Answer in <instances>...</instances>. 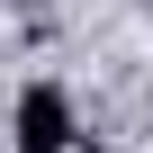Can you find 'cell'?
Wrapping results in <instances>:
<instances>
[{
	"mask_svg": "<svg viewBox=\"0 0 153 153\" xmlns=\"http://www.w3.org/2000/svg\"><path fill=\"white\" fill-rule=\"evenodd\" d=\"M144 9H153V0H144Z\"/></svg>",
	"mask_w": 153,
	"mask_h": 153,
	"instance_id": "3",
	"label": "cell"
},
{
	"mask_svg": "<svg viewBox=\"0 0 153 153\" xmlns=\"http://www.w3.org/2000/svg\"><path fill=\"white\" fill-rule=\"evenodd\" d=\"M81 153H108V144H81Z\"/></svg>",
	"mask_w": 153,
	"mask_h": 153,
	"instance_id": "2",
	"label": "cell"
},
{
	"mask_svg": "<svg viewBox=\"0 0 153 153\" xmlns=\"http://www.w3.org/2000/svg\"><path fill=\"white\" fill-rule=\"evenodd\" d=\"M9 135H18V153H72V99H63V81H27Z\"/></svg>",
	"mask_w": 153,
	"mask_h": 153,
	"instance_id": "1",
	"label": "cell"
}]
</instances>
